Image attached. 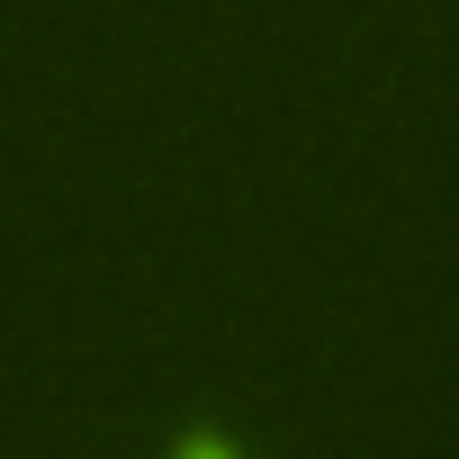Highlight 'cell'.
<instances>
[{
  "instance_id": "obj_1",
  "label": "cell",
  "mask_w": 459,
  "mask_h": 459,
  "mask_svg": "<svg viewBox=\"0 0 459 459\" xmlns=\"http://www.w3.org/2000/svg\"><path fill=\"white\" fill-rule=\"evenodd\" d=\"M198 459H216V450H198Z\"/></svg>"
}]
</instances>
